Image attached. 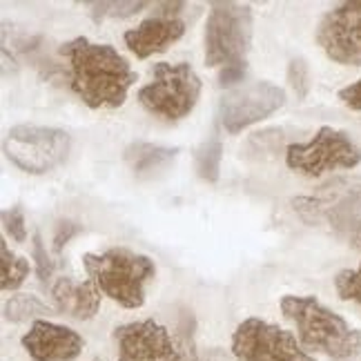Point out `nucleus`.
<instances>
[{
    "mask_svg": "<svg viewBox=\"0 0 361 361\" xmlns=\"http://www.w3.org/2000/svg\"><path fill=\"white\" fill-rule=\"evenodd\" d=\"M67 61L65 76L78 99L92 109L121 107L136 82V74L121 54L105 43H92L78 36L61 47Z\"/></svg>",
    "mask_w": 361,
    "mask_h": 361,
    "instance_id": "1",
    "label": "nucleus"
},
{
    "mask_svg": "<svg viewBox=\"0 0 361 361\" xmlns=\"http://www.w3.org/2000/svg\"><path fill=\"white\" fill-rule=\"evenodd\" d=\"M281 312L299 332V343L308 350L324 353L330 359L350 361L361 355V332L319 301L317 297L286 295Z\"/></svg>",
    "mask_w": 361,
    "mask_h": 361,
    "instance_id": "2",
    "label": "nucleus"
},
{
    "mask_svg": "<svg viewBox=\"0 0 361 361\" xmlns=\"http://www.w3.org/2000/svg\"><path fill=\"white\" fill-rule=\"evenodd\" d=\"M82 266L101 295L128 310H136L145 303V286L157 274L154 261L130 247H107L105 252L96 255L87 252L82 257Z\"/></svg>",
    "mask_w": 361,
    "mask_h": 361,
    "instance_id": "3",
    "label": "nucleus"
},
{
    "mask_svg": "<svg viewBox=\"0 0 361 361\" xmlns=\"http://www.w3.org/2000/svg\"><path fill=\"white\" fill-rule=\"evenodd\" d=\"M201 96V78L188 63H157L152 80L138 90V103L165 121L185 118Z\"/></svg>",
    "mask_w": 361,
    "mask_h": 361,
    "instance_id": "4",
    "label": "nucleus"
},
{
    "mask_svg": "<svg viewBox=\"0 0 361 361\" xmlns=\"http://www.w3.org/2000/svg\"><path fill=\"white\" fill-rule=\"evenodd\" d=\"M295 212L305 224H326L339 237L361 224V178H335L317 188L310 197L293 199Z\"/></svg>",
    "mask_w": 361,
    "mask_h": 361,
    "instance_id": "5",
    "label": "nucleus"
},
{
    "mask_svg": "<svg viewBox=\"0 0 361 361\" xmlns=\"http://www.w3.org/2000/svg\"><path fill=\"white\" fill-rule=\"evenodd\" d=\"M252 45V9L239 3H214L205 25V65L245 63Z\"/></svg>",
    "mask_w": 361,
    "mask_h": 361,
    "instance_id": "6",
    "label": "nucleus"
},
{
    "mask_svg": "<svg viewBox=\"0 0 361 361\" xmlns=\"http://www.w3.org/2000/svg\"><path fill=\"white\" fill-rule=\"evenodd\" d=\"M359 163V145L345 132L328 125L312 136V141L293 143L286 149V165L305 176H319L332 170H353Z\"/></svg>",
    "mask_w": 361,
    "mask_h": 361,
    "instance_id": "7",
    "label": "nucleus"
},
{
    "mask_svg": "<svg viewBox=\"0 0 361 361\" xmlns=\"http://www.w3.org/2000/svg\"><path fill=\"white\" fill-rule=\"evenodd\" d=\"M69 152V134L43 125H16L7 132L5 154L30 174H45L61 165Z\"/></svg>",
    "mask_w": 361,
    "mask_h": 361,
    "instance_id": "8",
    "label": "nucleus"
},
{
    "mask_svg": "<svg viewBox=\"0 0 361 361\" xmlns=\"http://www.w3.org/2000/svg\"><path fill=\"white\" fill-rule=\"evenodd\" d=\"M232 353L239 361H317L303 350L293 332L250 317L232 335Z\"/></svg>",
    "mask_w": 361,
    "mask_h": 361,
    "instance_id": "9",
    "label": "nucleus"
},
{
    "mask_svg": "<svg viewBox=\"0 0 361 361\" xmlns=\"http://www.w3.org/2000/svg\"><path fill=\"white\" fill-rule=\"evenodd\" d=\"M286 92L274 82H247V85L230 90L221 99V123L230 134H239L250 125L272 116L276 109L283 107Z\"/></svg>",
    "mask_w": 361,
    "mask_h": 361,
    "instance_id": "10",
    "label": "nucleus"
},
{
    "mask_svg": "<svg viewBox=\"0 0 361 361\" xmlns=\"http://www.w3.org/2000/svg\"><path fill=\"white\" fill-rule=\"evenodd\" d=\"M317 43L330 61L361 67V0L332 7L317 27Z\"/></svg>",
    "mask_w": 361,
    "mask_h": 361,
    "instance_id": "11",
    "label": "nucleus"
},
{
    "mask_svg": "<svg viewBox=\"0 0 361 361\" xmlns=\"http://www.w3.org/2000/svg\"><path fill=\"white\" fill-rule=\"evenodd\" d=\"M114 341L118 361H185L178 339L154 319L118 326Z\"/></svg>",
    "mask_w": 361,
    "mask_h": 361,
    "instance_id": "12",
    "label": "nucleus"
},
{
    "mask_svg": "<svg viewBox=\"0 0 361 361\" xmlns=\"http://www.w3.org/2000/svg\"><path fill=\"white\" fill-rule=\"evenodd\" d=\"M82 337L76 330L38 319L23 335V348L34 361H74L82 353Z\"/></svg>",
    "mask_w": 361,
    "mask_h": 361,
    "instance_id": "13",
    "label": "nucleus"
},
{
    "mask_svg": "<svg viewBox=\"0 0 361 361\" xmlns=\"http://www.w3.org/2000/svg\"><path fill=\"white\" fill-rule=\"evenodd\" d=\"M185 34V23L178 16H161L154 13L138 23L134 30H128L123 36L125 45L136 59H149L172 47Z\"/></svg>",
    "mask_w": 361,
    "mask_h": 361,
    "instance_id": "14",
    "label": "nucleus"
},
{
    "mask_svg": "<svg viewBox=\"0 0 361 361\" xmlns=\"http://www.w3.org/2000/svg\"><path fill=\"white\" fill-rule=\"evenodd\" d=\"M51 299L56 303V310L78 319V322H90V319L101 308V290L92 281H76L72 276H59L49 286Z\"/></svg>",
    "mask_w": 361,
    "mask_h": 361,
    "instance_id": "15",
    "label": "nucleus"
},
{
    "mask_svg": "<svg viewBox=\"0 0 361 361\" xmlns=\"http://www.w3.org/2000/svg\"><path fill=\"white\" fill-rule=\"evenodd\" d=\"M176 152L178 149L138 141L125 149V161L130 163L134 174H149V172L163 168V165H168L176 157Z\"/></svg>",
    "mask_w": 361,
    "mask_h": 361,
    "instance_id": "16",
    "label": "nucleus"
},
{
    "mask_svg": "<svg viewBox=\"0 0 361 361\" xmlns=\"http://www.w3.org/2000/svg\"><path fill=\"white\" fill-rule=\"evenodd\" d=\"M43 314H51V308L34 295H25V293L13 295L5 303V319L13 324L30 322V319L38 322V317H43Z\"/></svg>",
    "mask_w": 361,
    "mask_h": 361,
    "instance_id": "17",
    "label": "nucleus"
},
{
    "mask_svg": "<svg viewBox=\"0 0 361 361\" xmlns=\"http://www.w3.org/2000/svg\"><path fill=\"white\" fill-rule=\"evenodd\" d=\"M0 255H3V281H0V286H3L5 293L18 290L30 276V261L11 252L5 241H0Z\"/></svg>",
    "mask_w": 361,
    "mask_h": 361,
    "instance_id": "18",
    "label": "nucleus"
},
{
    "mask_svg": "<svg viewBox=\"0 0 361 361\" xmlns=\"http://www.w3.org/2000/svg\"><path fill=\"white\" fill-rule=\"evenodd\" d=\"M221 159H224V147H221V141L216 136L207 138V141L197 152V170H199L201 178L210 180V183L219 180Z\"/></svg>",
    "mask_w": 361,
    "mask_h": 361,
    "instance_id": "19",
    "label": "nucleus"
},
{
    "mask_svg": "<svg viewBox=\"0 0 361 361\" xmlns=\"http://www.w3.org/2000/svg\"><path fill=\"white\" fill-rule=\"evenodd\" d=\"M335 290L343 301H355L361 305V263L355 270H341L335 276Z\"/></svg>",
    "mask_w": 361,
    "mask_h": 361,
    "instance_id": "20",
    "label": "nucleus"
},
{
    "mask_svg": "<svg viewBox=\"0 0 361 361\" xmlns=\"http://www.w3.org/2000/svg\"><path fill=\"white\" fill-rule=\"evenodd\" d=\"M96 11L94 13V20H103L105 16L109 18H128V16H134L141 9L147 7V3H94L92 5Z\"/></svg>",
    "mask_w": 361,
    "mask_h": 361,
    "instance_id": "21",
    "label": "nucleus"
},
{
    "mask_svg": "<svg viewBox=\"0 0 361 361\" xmlns=\"http://www.w3.org/2000/svg\"><path fill=\"white\" fill-rule=\"evenodd\" d=\"M288 82L293 85L295 94L299 99H305V94L310 90V69L303 59H293L288 65Z\"/></svg>",
    "mask_w": 361,
    "mask_h": 361,
    "instance_id": "22",
    "label": "nucleus"
},
{
    "mask_svg": "<svg viewBox=\"0 0 361 361\" xmlns=\"http://www.w3.org/2000/svg\"><path fill=\"white\" fill-rule=\"evenodd\" d=\"M34 261H36L38 279L47 286L49 279H51V272H54V261L49 259L47 250H45V245H43V239H40V234H38V232L34 234ZM49 286H51V283H49Z\"/></svg>",
    "mask_w": 361,
    "mask_h": 361,
    "instance_id": "23",
    "label": "nucleus"
},
{
    "mask_svg": "<svg viewBox=\"0 0 361 361\" xmlns=\"http://www.w3.org/2000/svg\"><path fill=\"white\" fill-rule=\"evenodd\" d=\"M3 221H5V230L11 234V239H16L18 243H23L27 239V226H25V212L23 207H11L3 214Z\"/></svg>",
    "mask_w": 361,
    "mask_h": 361,
    "instance_id": "24",
    "label": "nucleus"
},
{
    "mask_svg": "<svg viewBox=\"0 0 361 361\" xmlns=\"http://www.w3.org/2000/svg\"><path fill=\"white\" fill-rule=\"evenodd\" d=\"M339 101H343V105L355 109V112H361V78L339 92Z\"/></svg>",
    "mask_w": 361,
    "mask_h": 361,
    "instance_id": "25",
    "label": "nucleus"
},
{
    "mask_svg": "<svg viewBox=\"0 0 361 361\" xmlns=\"http://www.w3.org/2000/svg\"><path fill=\"white\" fill-rule=\"evenodd\" d=\"M80 232V226H76V224H72V221H63V224L56 228V237H54V250L56 252H61L63 250V245L74 237V234H78Z\"/></svg>",
    "mask_w": 361,
    "mask_h": 361,
    "instance_id": "26",
    "label": "nucleus"
},
{
    "mask_svg": "<svg viewBox=\"0 0 361 361\" xmlns=\"http://www.w3.org/2000/svg\"><path fill=\"white\" fill-rule=\"evenodd\" d=\"M245 74V63H234V65H228L224 67V72H221L219 80H221V85H234V82H239Z\"/></svg>",
    "mask_w": 361,
    "mask_h": 361,
    "instance_id": "27",
    "label": "nucleus"
},
{
    "mask_svg": "<svg viewBox=\"0 0 361 361\" xmlns=\"http://www.w3.org/2000/svg\"><path fill=\"white\" fill-rule=\"evenodd\" d=\"M345 239H348V243L357 250V252H361V224H359L357 228H353Z\"/></svg>",
    "mask_w": 361,
    "mask_h": 361,
    "instance_id": "28",
    "label": "nucleus"
},
{
    "mask_svg": "<svg viewBox=\"0 0 361 361\" xmlns=\"http://www.w3.org/2000/svg\"><path fill=\"white\" fill-rule=\"evenodd\" d=\"M94 361H101V359H94Z\"/></svg>",
    "mask_w": 361,
    "mask_h": 361,
    "instance_id": "29",
    "label": "nucleus"
}]
</instances>
